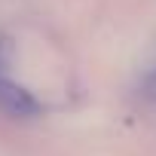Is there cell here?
Masks as SVG:
<instances>
[{
    "instance_id": "6da1fadb",
    "label": "cell",
    "mask_w": 156,
    "mask_h": 156,
    "mask_svg": "<svg viewBox=\"0 0 156 156\" xmlns=\"http://www.w3.org/2000/svg\"><path fill=\"white\" fill-rule=\"evenodd\" d=\"M0 110L9 113V116H34V113L40 110V104H37L22 86H16L9 76L0 73Z\"/></svg>"
}]
</instances>
